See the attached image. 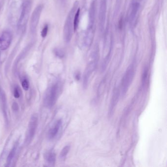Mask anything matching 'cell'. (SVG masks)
<instances>
[{
  "label": "cell",
  "instance_id": "9c48e42d",
  "mask_svg": "<svg viewBox=\"0 0 167 167\" xmlns=\"http://www.w3.org/2000/svg\"><path fill=\"white\" fill-rule=\"evenodd\" d=\"M139 8H140V4L139 2H133L130 8L129 16V23L132 28L134 27L135 25Z\"/></svg>",
  "mask_w": 167,
  "mask_h": 167
},
{
  "label": "cell",
  "instance_id": "52a82bcc",
  "mask_svg": "<svg viewBox=\"0 0 167 167\" xmlns=\"http://www.w3.org/2000/svg\"><path fill=\"white\" fill-rule=\"evenodd\" d=\"M38 123V118L36 114L32 115L29 120L28 128L26 135L25 142L27 145L29 144L32 140L35 134Z\"/></svg>",
  "mask_w": 167,
  "mask_h": 167
},
{
  "label": "cell",
  "instance_id": "5b68a950",
  "mask_svg": "<svg viewBox=\"0 0 167 167\" xmlns=\"http://www.w3.org/2000/svg\"><path fill=\"white\" fill-rule=\"evenodd\" d=\"M92 60L89 63V64L87 65L85 71L84 72V75H83V84L84 88L87 87L91 77L92 76V74L96 70L97 64H98V56L97 53L94 54L93 55H92Z\"/></svg>",
  "mask_w": 167,
  "mask_h": 167
},
{
  "label": "cell",
  "instance_id": "44dd1931",
  "mask_svg": "<svg viewBox=\"0 0 167 167\" xmlns=\"http://www.w3.org/2000/svg\"><path fill=\"white\" fill-rule=\"evenodd\" d=\"M55 53L56 56H58L59 58H62L64 56V52L61 49H59V48L55 49Z\"/></svg>",
  "mask_w": 167,
  "mask_h": 167
},
{
  "label": "cell",
  "instance_id": "cb8c5ba5",
  "mask_svg": "<svg viewBox=\"0 0 167 167\" xmlns=\"http://www.w3.org/2000/svg\"><path fill=\"white\" fill-rule=\"evenodd\" d=\"M75 77V78H77V80H78V79H79V78H80V76H79V75H78V74H77Z\"/></svg>",
  "mask_w": 167,
  "mask_h": 167
},
{
  "label": "cell",
  "instance_id": "d6986e66",
  "mask_svg": "<svg viewBox=\"0 0 167 167\" xmlns=\"http://www.w3.org/2000/svg\"><path fill=\"white\" fill-rule=\"evenodd\" d=\"M22 86L23 89L28 91L29 89V84L28 80L27 79H24L22 82Z\"/></svg>",
  "mask_w": 167,
  "mask_h": 167
},
{
  "label": "cell",
  "instance_id": "ba28073f",
  "mask_svg": "<svg viewBox=\"0 0 167 167\" xmlns=\"http://www.w3.org/2000/svg\"><path fill=\"white\" fill-rule=\"evenodd\" d=\"M12 40V36L10 32L5 31L0 36V50L4 51L8 48Z\"/></svg>",
  "mask_w": 167,
  "mask_h": 167
},
{
  "label": "cell",
  "instance_id": "ac0fdd59",
  "mask_svg": "<svg viewBox=\"0 0 167 167\" xmlns=\"http://www.w3.org/2000/svg\"><path fill=\"white\" fill-rule=\"evenodd\" d=\"M148 75V68L147 67H145L143 70L142 75V83L143 86L145 85V83H147Z\"/></svg>",
  "mask_w": 167,
  "mask_h": 167
},
{
  "label": "cell",
  "instance_id": "9a60e30c",
  "mask_svg": "<svg viewBox=\"0 0 167 167\" xmlns=\"http://www.w3.org/2000/svg\"><path fill=\"white\" fill-rule=\"evenodd\" d=\"M45 158L46 160L48 163L50 164H54L56 160V155L54 152H48L46 153L45 155Z\"/></svg>",
  "mask_w": 167,
  "mask_h": 167
},
{
  "label": "cell",
  "instance_id": "d4e9b609",
  "mask_svg": "<svg viewBox=\"0 0 167 167\" xmlns=\"http://www.w3.org/2000/svg\"><path fill=\"white\" fill-rule=\"evenodd\" d=\"M134 1V2H139V1H140V0H133Z\"/></svg>",
  "mask_w": 167,
  "mask_h": 167
},
{
  "label": "cell",
  "instance_id": "ffe728a7",
  "mask_svg": "<svg viewBox=\"0 0 167 167\" xmlns=\"http://www.w3.org/2000/svg\"><path fill=\"white\" fill-rule=\"evenodd\" d=\"M48 25H45V26L43 27V28L41 31V36L43 38H45L47 35L48 32Z\"/></svg>",
  "mask_w": 167,
  "mask_h": 167
},
{
  "label": "cell",
  "instance_id": "4fadbf2b",
  "mask_svg": "<svg viewBox=\"0 0 167 167\" xmlns=\"http://www.w3.org/2000/svg\"><path fill=\"white\" fill-rule=\"evenodd\" d=\"M0 102L1 103L2 106L3 108L4 116L7 118V99H6L5 92H4V90L1 87H0Z\"/></svg>",
  "mask_w": 167,
  "mask_h": 167
},
{
  "label": "cell",
  "instance_id": "8fae6325",
  "mask_svg": "<svg viewBox=\"0 0 167 167\" xmlns=\"http://www.w3.org/2000/svg\"><path fill=\"white\" fill-rule=\"evenodd\" d=\"M62 124V121L61 119L58 120L55 122L53 126L50 129L48 133V137L49 139H52L56 136L58 134L59 131L60 130L61 125Z\"/></svg>",
  "mask_w": 167,
  "mask_h": 167
},
{
  "label": "cell",
  "instance_id": "30bf717a",
  "mask_svg": "<svg viewBox=\"0 0 167 167\" xmlns=\"http://www.w3.org/2000/svg\"><path fill=\"white\" fill-rule=\"evenodd\" d=\"M106 0H101L99 12V21L100 29L102 31H103L106 18Z\"/></svg>",
  "mask_w": 167,
  "mask_h": 167
},
{
  "label": "cell",
  "instance_id": "6da1fadb",
  "mask_svg": "<svg viewBox=\"0 0 167 167\" xmlns=\"http://www.w3.org/2000/svg\"><path fill=\"white\" fill-rule=\"evenodd\" d=\"M78 3L75 2L70 12L68 15L64 24L63 29L64 39L66 42H69L71 39L74 32V17L75 12L77 11Z\"/></svg>",
  "mask_w": 167,
  "mask_h": 167
},
{
  "label": "cell",
  "instance_id": "e0dca14e",
  "mask_svg": "<svg viewBox=\"0 0 167 167\" xmlns=\"http://www.w3.org/2000/svg\"><path fill=\"white\" fill-rule=\"evenodd\" d=\"M70 145H66L63 148L60 153V158L61 159L64 160L66 157L67 154L70 150Z\"/></svg>",
  "mask_w": 167,
  "mask_h": 167
},
{
  "label": "cell",
  "instance_id": "5bb4252c",
  "mask_svg": "<svg viewBox=\"0 0 167 167\" xmlns=\"http://www.w3.org/2000/svg\"><path fill=\"white\" fill-rule=\"evenodd\" d=\"M17 147H18V143L17 142L14 145L12 150L10 151V152H9V154H8V157H7V166H9L10 164L12 163V160H13L14 156L15 155L17 149Z\"/></svg>",
  "mask_w": 167,
  "mask_h": 167
},
{
  "label": "cell",
  "instance_id": "7a4b0ae2",
  "mask_svg": "<svg viewBox=\"0 0 167 167\" xmlns=\"http://www.w3.org/2000/svg\"><path fill=\"white\" fill-rule=\"evenodd\" d=\"M60 91V85L58 82L52 84L48 89L44 97V103L45 106L51 108L56 103Z\"/></svg>",
  "mask_w": 167,
  "mask_h": 167
},
{
  "label": "cell",
  "instance_id": "8992f818",
  "mask_svg": "<svg viewBox=\"0 0 167 167\" xmlns=\"http://www.w3.org/2000/svg\"><path fill=\"white\" fill-rule=\"evenodd\" d=\"M43 9V5L41 4L37 6L36 8H35L32 12V15L31 16V21H30V25H29L30 31L32 34L35 33L36 31Z\"/></svg>",
  "mask_w": 167,
  "mask_h": 167
},
{
  "label": "cell",
  "instance_id": "3957f363",
  "mask_svg": "<svg viewBox=\"0 0 167 167\" xmlns=\"http://www.w3.org/2000/svg\"><path fill=\"white\" fill-rule=\"evenodd\" d=\"M135 75V69L133 64H131L126 69L122 77L121 84V92L122 97L125 96L131 85Z\"/></svg>",
  "mask_w": 167,
  "mask_h": 167
},
{
  "label": "cell",
  "instance_id": "277c9868",
  "mask_svg": "<svg viewBox=\"0 0 167 167\" xmlns=\"http://www.w3.org/2000/svg\"><path fill=\"white\" fill-rule=\"evenodd\" d=\"M32 8V2L30 0H26L23 3L20 16L18 20V28L23 29L27 26V23L29 19Z\"/></svg>",
  "mask_w": 167,
  "mask_h": 167
},
{
  "label": "cell",
  "instance_id": "7402d4cb",
  "mask_svg": "<svg viewBox=\"0 0 167 167\" xmlns=\"http://www.w3.org/2000/svg\"><path fill=\"white\" fill-rule=\"evenodd\" d=\"M13 95H14V97H15V98H19L20 97V94L19 91L18 90V88H14Z\"/></svg>",
  "mask_w": 167,
  "mask_h": 167
},
{
  "label": "cell",
  "instance_id": "2e32d148",
  "mask_svg": "<svg viewBox=\"0 0 167 167\" xmlns=\"http://www.w3.org/2000/svg\"><path fill=\"white\" fill-rule=\"evenodd\" d=\"M80 8H78V10L75 12L74 17V31L75 32L78 28L79 25V17H80Z\"/></svg>",
  "mask_w": 167,
  "mask_h": 167
},
{
  "label": "cell",
  "instance_id": "603a6c76",
  "mask_svg": "<svg viewBox=\"0 0 167 167\" xmlns=\"http://www.w3.org/2000/svg\"><path fill=\"white\" fill-rule=\"evenodd\" d=\"M12 109L14 110V111H17L19 109V107H18V104L16 103V102H14L12 105Z\"/></svg>",
  "mask_w": 167,
  "mask_h": 167
},
{
  "label": "cell",
  "instance_id": "7c38bea8",
  "mask_svg": "<svg viewBox=\"0 0 167 167\" xmlns=\"http://www.w3.org/2000/svg\"><path fill=\"white\" fill-rule=\"evenodd\" d=\"M120 95V91L119 88H115L113 91L112 97L111 99V102L110 104L109 113L110 114L113 112L114 110L115 109V106L117 104L119 97Z\"/></svg>",
  "mask_w": 167,
  "mask_h": 167
}]
</instances>
